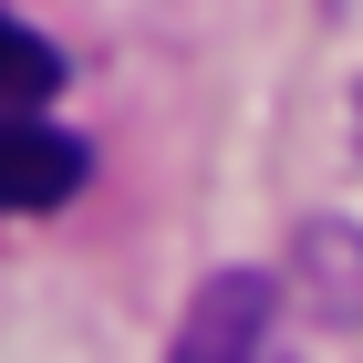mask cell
<instances>
[{
    "label": "cell",
    "instance_id": "6da1fadb",
    "mask_svg": "<svg viewBox=\"0 0 363 363\" xmlns=\"http://www.w3.org/2000/svg\"><path fill=\"white\" fill-rule=\"evenodd\" d=\"M259 342H270V280H259V270H218L187 301L167 363H259Z\"/></svg>",
    "mask_w": 363,
    "mask_h": 363
},
{
    "label": "cell",
    "instance_id": "7a4b0ae2",
    "mask_svg": "<svg viewBox=\"0 0 363 363\" xmlns=\"http://www.w3.org/2000/svg\"><path fill=\"white\" fill-rule=\"evenodd\" d=\"M73 187H84V145L0 114V208H52V197H73Z\"/></svg>",
    "mask_w": 363,
    "mask_h": 363
},
{
    "label": "cell",
    "instance_id": "3957f363",
    "mask_svg": "<svg viewBox=\"0 0 363 363\" xmlns=\"http://www.w3.org/2000/svg\"><path fill=\"white\" fill-rule=\"evenodd\" d=\"M42 94H62V52L0 11V114H31Z\"/></svg>",
    "mask_w": 363,
    "mask_h": 363
},
{
    "label": "cell",
    "instance_id": "277c9868",
    "mask_svg": "<svg viewBox=\"0 0 363 363\" xmlns=\"http://www.w3.org/2000/svg\"><path fill=\"white\" fill-rule=\"evenodd\" d=\"M353 125H363V104H353Z\"/></svg>",
    "mask_w": 363,
    "mask_h": 363
}]
</instances>
